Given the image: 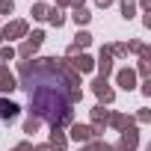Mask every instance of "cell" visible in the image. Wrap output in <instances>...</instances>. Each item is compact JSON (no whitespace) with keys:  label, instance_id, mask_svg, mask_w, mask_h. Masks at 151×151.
Instances as JSON below:
<instances>
[{"label":"cell","instance_id":"cell-1","mask_svg":"<svg viewBox=\"0 0 151 151\" xmlns=\"http://www.w3.org/2000/svg\"><path fill=\"white\" fill-rule=\"evenodd\" d=\"M21 86L30 98V113L39 122H47L50 130H62L74 122V104L83 101L80 74L74 71L65 59L42 56L18 65Z\"/></svg>","mask_w":151,"mask_h":151},{"label":"cell","instance_id":"cell-2","mask_svg":"<svg viewBox=\"0 0 151 151\" xmlns=\"http://www.w3.org/2000/svg\"><path fill=\"white\" fill-rule=\"evenodd\" d=\"M136 148H139V130L127 127V130H122V139H119V145L113 151H136Z\"/></svg>","mask_w":151,"mask_h":151},{"label":"cell","instance_id":"cell-3","mask_svg":"<svg viewBox=\"0 0 151 151\" xmlns=\"http://www.w3.org/2000/svg\"><path fill=\"white\" fill-rule=\"evenodd\" d=\"M92 92L98 95V101H101V104H113V98H116V92L110 89V83H107L104 77H98V80L92 83Z\"/></svg>","mask_w":151,"mask_h":151},{"label":"cell","instance_id":"cell-4","mask_svg":"<svg viewBox=\"0 0 151 151\" xmlns=\"http://www.w3.org/2000/svg\"><path fill=\"white\" fill-rule=\"evenodd\" d=\"M95 68L101 71V77L107 80V74H113V53H110V45L101 47V56L95 59Z\"/></svg>","mask_w":151,"mask_h":151},{"label":"cell","instance_id":"cell-5","mask_svg":"<svg viewBox=\"0 0 151 151\" xmlns=\"http://www.w3.org/2000/svg\"><path fill=\"white\" fill-rule=\"evenodd\" d=\"M18 113H21V107H18L15 101H9V98H0V122H12Z\"/></svg>","mask_w":151,"mask_h":151},{"label":"cell","instance_id":"cell-6","mask_svg":"<svg viewBox=\"0 0 151 151\" xmlns=\"http://www.w3.org/2000/svg\"><path fill=\"white\" fill-rule=\"evenodd\" d=\"M71 68L77 71V74H86V71H92V68H95V59H92L89 53H80V56H71Z\"/></svg>","mask_w":151,"mask_h":151},{"label":"cell","instance_id":"cell-7","mask_svg":"<svg viewBox=\"0 0 151 151\" xmlns=\"http://www.w3.org/2000/svg\"><path fill=\"white\" fill-rule=\"evenodd\" d=\"M116 80H119V86H122V89H127V92H130V89L136 86V71H133V68H122V71L116 74Z\"/></svg>","mask_w":151,"mask_h":151},{"label":"cell","instance_id":"cell-8","mask_svg":"<svg viewBox=\"0 0 151 151\" xmlns=\"http://www.w3.org/2000/svg\"><path fill=\"white\" fill-rule=\"evenodd\" d=\"M21 36H27V21H12V24H6L3 39H21Z\"/></svg>","mask_w":151,"mask_h":151},{"label":"cell","instance_id":"cell-9","mask_svg":"<svg viewBox=\"0 0 151 151\" xmlns=\"http://www.w3.org/2000/svg\"><path fill=\"white\" fill-rule=\"evenodd\" d=\"M107 124H113L116 130H127V127H133V119H130V116H124V113H110Z\"/></svg>","mask_w":151,"mask_h":151},{"label":"cell","instance_id":"cell-10","mask_svg":"<svg viewBox=\"0 0 151 151\" xmlns=\"http://www.w3.org/2000/svg\"><path fill=\"white\" fill-rule=\"evenodd\" d=\"M71 139L86 145V142H92V130H89L86 124H71Z\"/></svg>","mask_w":151,"mask_h":151},{"label":"cell","instance_id":"cell-11","mask_svg":"<svg viewBox=\"0 0 151 151\" xmlns=\"http://www.w3.org/2000/svg\"><path fill=\"white\" fill-rule=\"evenodd\" d=\"M50 151H65V145H68V136L62 133V130H50Z\"/></svg>","mask_w":151,"mask_h":151},{"label":"cell","instance_id":"cell-12","mask_svg":"<svg viewBox=\"0 0 151 151\" xmlns=\"http://www.w3.org/2000/svg\"><path fill=\"white\" fill-rule=\"evenodd\" d=\"M107 119H110V110H104L101 104L92 110V124H101V127H107Z\"/></svg>","mask_w":151,"mask_h":151},{"label":"cell","instance_id":"cell-13","mask_svg":"<svg viewBox=\"0 0 151 151\" xmlns=\"http://www.w3.org/2000/svg\"><path fill=\"white\" fill-rule=\"evenodd\" d=\"M71 18H74V24H77V27H83V24H89V21H92V12H89L86 6H80V9H74V15H71Z\"/></svg>","mask_w":151,"mask_h":151},{"label":"cell","instance_id":"cell-14","mask_svg":"<svg viewBox=\"0 0 151 151\" xmlns=\"http://www.w3.org/2000/svg\"><path fill=\"white\" fill-rule=\"evenodd\" d=\"M12 89H18L15 77H12V74H3V77H0V92H3V95H9Z\"/></svg>","mask_w":151,"mask_h":151},{"label":"cell","instance_id":"cell-15","mask_svg":"<svg viewBox=\"0 0 151 151\" xmlns=\"http://www.w3.org/2000/svg\"><path fill=\"white\" fill-rule=\"evenodd\" d=\"M119 9H122V18H124V21H130V18L136 15V3H133V0H122Z\"/></svg>","mask_w":151,"mask_h":151},{"label":"cell","instance_id":"cell-16","mask_svg":"<svg viewBox=\"0 0 151 151\" xmlns=\"http://www.w3.org/2000/svg\"><path fill=\"white\" fill-rule=\"evenodd\" d=\"M92 45V36L86 33V30H80L77 36H74V47H77V50H83V47H89Z\"/></svg>","mask_w":151,"mask_h":151},{"label":"cell","instance_id":"cell-17","mask_svg":"<svg viewBox=\"0 0 151 151\" xmlns=\"http://www.w3.org/2000/svg\"><path fill=\"white\" fill-rule=\"evenodd\" d=\"M15 53H18V56H24V59H30V56L36 53V45H33V42L27 39V42H21V47H18Z\"/></svg>","mask_w":151,"mask_h":151},{"label":"cell","instance_id":"cell-18","mask_svg":"<svg viewBox=\"0 0 151 151\" xmlns=\"http://www.w3.org/2000/svg\"><path fill=\"white\" fill-rule=\"evenodd\" d=\"M47 21H50V24H53V27H56V30H59V27H62V24H65V15H62V12H59V9H50V12H47Z\"/></svg>","mask_w":151,"mask_h":151},{"label":"cell","instance_id":"cell-19","mask_svg":"<svg viewBox=\"0 0 151 151\" xmlns=\"http://www.w3.org/2000/svg\"><path fill=\"white\" fill-rule=\"evenodd\" d=\"M47 12H50V9H47L45 3H36V6H33V18H36V21H47Z\"/></svg>","mask_w":151,"mask_h":151},{"label":"cell","instance_id":"cell-20","mask_svg":"<svg viewBox=\"0 0 151 151\" xmlns=\"http://www.w3.org/2000/svg\"><path fill=\"white\" fill-rule=\"evenodd\" d=\"M86 148H89V151H113V145H107V142H101V139L86 142Z\"/></svg>","mask_w":151,"mask_h":151},{"label":"cell","instance_id":"cell-21","mask_svg":"<svg viewBox=\"0 0 151 151\" xmlns=\"http://www.w3.org/2000/svg\"><path fill=\"white\" fill-rule=\"evenodd\" d=\"M36 130H39V119H36V116H30V119L24 122V133H36Z\"/></svg>","mask_w":151,"mask_h":151},{"label":"cell","instance_id":"cell-22","mask_svg":"<svg viewBox=\"0 0 151 151\" xmlns=\"http://www.w3.org/2000/svg\"><path fill=\"white\" fill-rule=\"evenodd\" d=\"M136 74L148 80V74H151V62H142V59H139V65H136Z\"/></svg>","mask_w":151,"mask_h":151},{"label":"cell","instance_id":"cell-23","mask_svg":"<svg viewBox=\"0 0 151 151\" xmlns=\"http://www.w3.org/2000/svg\"><path fill=\"white\" fill-rule=\"evenodd\" d=\"M15 9V3H12V0H0V15H9Z\"/></svg>","mask_w":151,"mask_h":151},{"label":"cell","instance_id":"cell-24","mask_svg":"<svg viewBox=\"0 0 151 151\" xmlns=\"http://www.w3.org/2000/svg\"><path fill=\"white\" fill-rule=\"evenodd\" d=\"M124 47H127V50H133V53H139V50H142V47H145V45H142V42H139V39H133V42H127V45H124Z\"/></svg>","mask_w":151,"mask_h":151},{"label":"cell","instance_id":"cell-25","mask_svg":"<svg viewBox=\"0 0 151 151\" xmlns=\"http://www.w3.org/2000/svg\"><path fill=\"white\" fill-rule=\"evenodd\" d=\"M30 42H33V45H36V47H39V45H42V42H45V33H42V30H36V33H33V36H30Z\"/></svg>","mask_w":151,"mask_h":151},{"label":"cell","instance_id":"cell-26","mask_svg":"<svg viewBox=\"0 0 151 151\" xmlns=\"http://www.w3.org/2000/svg\"><path fill=\"white\" fill-rule=\"evenodd\" d=\"M12 56H15V47H9V45L0 50V59H12Z\"/></svg>","mask_w":151,"mask_h":151},{"label":"cell","instance_id":"cell-27","mask_svg":"<svg viewBox=\"0 0 151 151\" xmlns=\"http://www.w3.org/2000/svg\"><path fill=\"white\" fill-rule=\"evenodd\" d=\"M136 122H151V110H139L136 113Z\"/></svg>","mask_w":151,"mask_h":151},{"label":"cell","instance_id":"cell-28","mask_svg":"<svg viewBox=\"0 0 151 151\" xmlns=\"http://www.w3.org/2000/svg\"><path fill=\"white\" fill-rule=\"evenodd\" d=\"M12 151H33V142H21V145H15Z\"/></svg>","mask_w":151,"mask_h":151},{"label":"cell","instance_id":"cell-29","mask_svg":"<svg viewBox=\"0 0 151 151\" xmlns=\"http://www.w3.org/2000/svg\"><path fill=\"white\" fill-rule=\"evenodd\" d=\"M142 95H145V98H151V80H145V83H142Z\"/></svg>","mask_w":151,"mask_h":151},{"label":"cell","instance_id":"cell-30","mask_svg":"<svg viewBox=\"0 0 151 151\" xmlns=\"http://www.w3.org/2000/svg\"><path fill=\"white\" fill-rule=\"evenodd\" d=\"M68 6H74V9H80V6H83V0H68Z\"/></svg>","mask_w":151,"mask_h":151},{"label":"cell","instance_id":"cell-31","mask_svg":"<svg viewBox=\"0 0 151 151\" xmlns=\"http://www.w3.org/2000/svg\"><path fill=\"white\" fill-rule=\"evenodd\" d=\"M98 6H101V9H107V6H113V0H98Z\"/></svg>","mask_w":151,"mask_h":151},{"label":"cell","instance_id":"cell-32","mask_svg":"<svg viewBox=\"0 0 151 151\" xmlns=\"http://www.w3.org/2000/svg\"><path fill=\"white\" fill-rule=\"evenodd\" d=\"M139 6L142 9H151V0H139Z\"/></svg>","mask_w":151,"mask_h":151},{"label":"cell","instance_id":"cell-33","mask_svg":"<svg viewBox=\"0 0 151 151\" xmlns=\"http://www.w3.org/2000/svg\"><path fill=\"white\" fill-rule=\"evenodd\" d=\"M33 151H50V145H36Z\"/></svg>","mask_w":151,"mask_h":151},{"label":"cell","instance_id":"cell-34","mask_svg":"<svg viewBox=\"0 0 151 151\" xmlns=\"http://www.w3.org/2000/svg\"><path fill=\"white\" fill-rule=\"evenodd\" d=\"M62 6H68V0H56V9H62Z\"/></svg>","mask_w":151,"mask_h":151},{"label":"cell","instance_id":"cell-35","mask_svg":"<svg viewBox=\"0 0 151 151\" xmlns=\"http://www.w3.org/2000/svg\"><path fill=\"white\" fill-rule=\"evenodd\" d=\"M3 74H9V68H6V65H0V77H3Z\"/></svg>","mask_w":151,"mask_h":151},{"label":"cell","instance_id":"cell-36","mask_svg":"<svg viewBox=\"0 0 151 151\" xmlns=\"http://www.w3.org/2000/svg\"><path fill=\"white\" fill-rule=\"evenodd\" d=\"M0 42H3V30H0Z\"/></svg>","mask_w":151,"mask_h":151},{"label":"cell","instance_id":"cell-37","mask_svg":"<svg viewBox=\"0 0 151 151\" xmlns=\"http://www.w3.org/2000/svg\"><path fill=\"white\" fill-rule=\"evenodd\" d=\"M145 151H151V145H148V148H145Z\"/></svg>","mask_w":151,"mask_h":151},{"label":"cell","instance_id":"cell-38","mask_svg":"<svg viewBox=\"0 0 151 151\" xmlns=\"http://www.w3.org/2000/svg\"><path fill=\"white\" fill-rule=\"evenodd\" d=\"M80 151H89V148H80Z\"/></svg>","mask_w":151,"mask_h":151}]
</instances>
